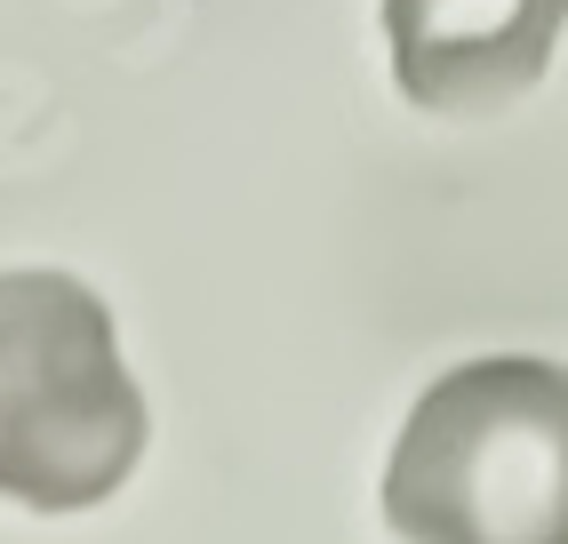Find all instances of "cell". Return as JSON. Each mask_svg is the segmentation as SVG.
<instances>
[{
	"instance_id": "6da1fadb",
	"label": "cell",
	"mask_w": 568,
	"mask_h": 544,
	"mask_svg": "<svg viewBox=\"0 0 568 544\" xmlns=\"http://www.w3.org/2000/svg\"><path fill=\"white\" fill-rule=\"evenodd\" d=\"M400 544H568V369L497 353L448 369L385 464Z\"/></svg>"
},
{
	"instance_id": "7a4b0ae2",
	"label": "cell",
	"mask_w": 568,
	"mask_h": 544,
	"mask_svg": "<svg viewBox=\"0 0 568 544\" xmlns=\"http://www.w3.org/2000/svg\"><path fill=\"white\" fill-rule=\"evenodd\" d=\"M144 456V393L104 296L72 272H0V496L89 513Z\"/></svg>"
},
{
	"instance_id": "3957f363",
	"label": "cell",
	"mask_w": 568,
	"mask_h": 544,
	"mask_svg": "<svg viewBox=\"0 0 568 544\" xmlns=\"http://www.w3.org/2000/svg\"><path fill=\"white\" fill-rule=\"evenodd\" d=\"M568 0H385L393 81L416 112L480 121L545 81Z\"/></svg>"
}]
</instances>
